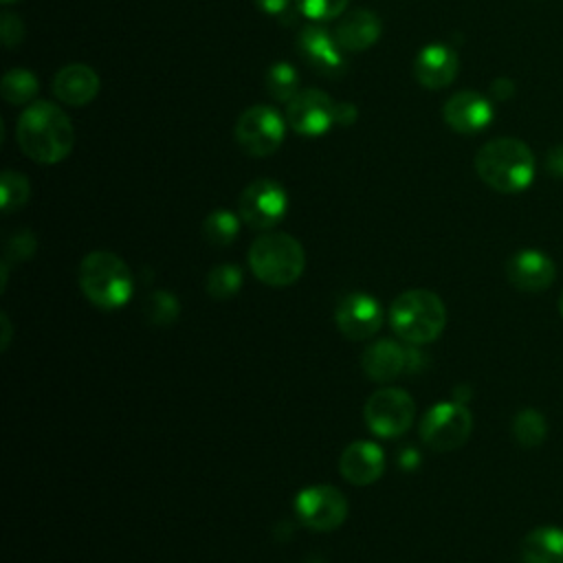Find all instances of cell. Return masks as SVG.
<instances>
[{"mask_svg":"<svg viewBox=\"0 0 563 563\" xmlns=\"http://www.w3.org/2000/svg\"><path fill=\"white\" fill-rule=\"evenodd\" d=\"M545 433H548L545 418L537 409H521L512 418V435H515L517 444H521L523 449L539 446L543 442Z\"/></svg>","mask_w":563,"mask_h":563,"instance_id":"25","label":"cell"},{"mask_svg":"<svg viewBox=\"0 0 563 563\" xmlns=\"http://www.w3.org/2000/svg\"><path fill=\"white\" fill-rule=\"evenodd\" d=\"M99 75L95 73V68L86 66V64H68V66H62L53 81H51V90L53 95L66 103V106H86L90 103L97 92H99Z\"/></svg>","mask_w":563,"mask_h":563,"instance_id":"18","label":"cell"},{"mask_svg":"<svg viewBox=\"0 0 563 563\" xmlns=\"http://www.w3.org/2000/svg\"><path fill=\"white\" fill-rule=\"evenodd\" d=\"M288 209L286 189L273 178H257L249 183L238 200V211L242 222L251 229L268 231L282 222Z\"/></svg>","mask_w":563,"mask_h":563,"instance_id":"9","label":"cell"},{"mask_svg":"<svg viewBox=\"0 0 563 563\" xmlns=\"http://www.w3.org/2000/svg\"><path fill=\"white\" fill-rule=\"evenodd\" d=\"M0 37L7 48L18 46L24 40V22L13 13H4L0 20Z\"/></svg>","mask_w":563,"mask_h":563,"instance_id":"31","label":"cell"},{"mask_svg":"<svg viewBox=\"0 0 563 563\" xmlns=\"http://www.w3.org/2000/svg\"><path fill=\"white\" fill-rule=\"evenodd\" d=\"M0 321H2V330H4V336H2V350L9 347V341H11V323H9V317L2 312L0 314Z\"/></svg>","mask_w":563,"mask_h":563,"instance_id":"37","label":"cell"},{"mask_svg":"<svg viewBox=\"0 0 563 563\" xmlns=\"http://www.w3.org/2000/svg\"><path fill=\"white\" fill-rule=\"evenodd\" d=\"M420 462V455L418 451H413V446H407L402 453H400V466L402 468H416Z\"/></svg>","mask_w":563,"mask_h":563,"instance_id":"36","label":"cell"},{"mask_svg":"<svg viewBox=\"0 0 563 563\" xmlns=\"http://www.w3.org/2000/svg\"><path fill=\"white\" fill-rule=\"evenodd\" d=\"M334 321L345 339L367 341L383 328L385 312L376 297L367 292H347L334 310Z\"/></svg>","mask_w":563,"mask_h":563,"instance_id":"11","label":"cell"},{"mask_svg":"<svg viewBox=\"0 0 563 563\" xmlns=\"http://www.w3.org/2000/svg\"><path fill=\"white\" fill-rule=\"evenodd\" d=\"M493 103L475 90H460L451 95L442 108L444 123L462 134L484 130L493 121Z\"/></svg>","mask_w":563,"mask_h":563,"instance_id":"15","label":"cell"},{"mask_svg":"<svg viewBox=\"0 0 563 563\" xmlns=\"http://www.w3.org/2000/svg\"><path fill=\"white\" fill-rule=\"evenodd\" d=\"M407 363H409V352L391 339H380L367 345L361 356V367L365 376L374 383L394 380L407 369Z\"/></svg>","mask_w":563,"mask_h":563,"instance_id":"19","label":"cell"},{"mask_svg":"<svg viewBox=\"0 0 563 563\" xmlns=\"http://www.w3.org/2000/svg\"><path fill=\"white\" fill-rule=\"evenodd\" d=\"M334 108L336 101H332L323 90L306 88L288 101L286 123L303 136H319L334 125Z\"/></svg>","mask_w":563,"mask_h":563,"instance_id":"12","label":"cell"},{"mask_svg":"<svg viewBox=\"0 0 563 563\" xmlns=\"http://www.w3.org/2000/svg\"><path fill=\"white\" fill-rule=\"evenodd\" d=\"M475 172L490 189L519 194L534 178V156L523 141L499 136L477 150Z\"/></svg>","mask_w":563,"mask_h":563,"instance_id":"2","label":"cell"},{"mask_svg":"<svg viewBox=\"0 0 563 563\" xmlns=\"http://www.w3.org/2000/svg\"><path fill=\"white\" fill-rule=\"evenodd\" d=\"M240 220L229 209H216L202 220V235L213 246H229L240 233Z\"/></svg>","mask_w":563,"mask_h":563,"instance_id":"22","label":"cell"},{"mask_svg":"<svg viewBox=\"0 0 563 563\" xmlns=\"http://www.w3.org/2000/svg\"><path fill=\"white\" fill-rule=\"evenodd\" d=\"M242 288V268L235 264H218L207 275V292L213 299H231Z\"/></svg>","mask_w":563,"mask_h":563,"instance_id":"26","label":"cell"},{"mask_svg":"<svg viewBox=\"0 0 563 563\" xmlns=\"http://www.w3.org/2000/svg\"><path fill=\"white\" fill-rule=\"evenodd\" d=\"M295 515L306 528L314 532H330L345 521L347 499L330 484L308 486L295 497Z\"/></svg>","mask_w":563,"mask_h":563,"instance_id":"10","label":"cell"},{"mask_svg":"<svg viewBox=\"0 0 563 563\" xmlns=\"http://www.w3.org/2000/svg\"><path fill=\"white\" fill-rule=\"evenodd\" d=\"M350 0H295L297 11L312 22H328L341 18Z\"/></svg>","mask_w":563,"mask_h":563,"instance_id":"29","label":"cell"},{"mask_svg":"<svg viewBox=\"0 0 563 563\" xmlns=\"http://www.w3.org/2000/svg\"><path fill=\"white\" fill-rule=\"evenodd\" d=\"M341 475L354 486H369L385 473V453L376 442L356 440L339 457Z\"/></svg>","mask_w":563,"mask_h":563,"instance_id":"16","label":"cell"},{"mask_svg":"<svg viewBox=\"0 0 563 563\" xmlns=\"http://www.w3.org/2000/svg\"><path fill=\"white\" fill-rule=\"evenodd\" d=\"M297 51L303 57V62L319 75L336 79L345 73L347 62L343 55V48L334 40L332 33H328L319 24H308L297 35Z\"/></svg>","mask_w":563,"mask_h":563,"instance_id":"13","label":"cell"},{"mask_svg":"<svg viewBox=\"0 0 563 563\" xmlns=\"http://www.w3.org/2000/svg\"><path fill=\"white\" fill-rule=\"evenodd\" d=\"M559 312H561V317H563V290H561V295H559Z\"/></svg>","mask_w":563,"mask_h":563,"instance_id":"38","label":"cell"},{"mask_svg":"<svg viewBox=\"0 0 563 563\" xmlns=\"http://www.w3.org/2000/svg\"><path fill=\"white\" fill-rule=\"evenodd\" d=\"M37 86H40V81L29 68H11L2 77L0 92H2L4 101L13 103V106H24L37 95Z\"/></svg>","mask_w":563,"mask_h":563,"instance_id":"23","label":"cell"},{"mask_svg":"<svg viewBox=\"0 0 563 563\" xmlns=\"http://www.w3.org/2000/svg\"><path fill=\"white\" fill-rule=\"evenodd\" d=\"M37 249V242H35V235L31 231H18L9 238L7 242V255L13 257V260H29Z\"/></svg>","mask_w":563,"mask_h":563,"instance_id":"30","label":"cell"},{"mask_svg":"<svg viewBox=\"0 0 563 563\" xmlns=\"http://www.w3.org/2000/svg\"><path fill=\"white\" fill-rule=\"evenodd\" d=\"M266 90L275 101H290L299 92V75L297 68L288 62H277L266 70L264 77Z\"/></svg>","mask_w":563,"mask_h":563,"instance_id":"24","label":"cell"},{"mask_svg":"<svg viewBox=\"0 0 563 563\" xmlns=\"http://www.w3.org/2000/svg\"><path fill=\"white\" fill-rule=\"evenodd\" d=\"M460 68L457 53L446 44H427L418 51L413 59V75L420 86L429 90H440L449 86Z\"/></svg>","mask_w":563,"mask_h":563,"instance_id":"17","label":"cell"},{"mask_svg":"<svg viewBox=\"0 0 563 563\" xmlns=\"http://www.w3.org/2000/svg\"><path fill=\"white\" fill-rule=\"evenodd\" d=\"M545 165H548V172L563 178V145H556L548 152V158H545Z\"/></svg>","mask_w":563,"mask_h":563,"instance_id":"33","label":"cell"},{"mask_svg":"<svg viewBox=\"0 0 563 563\" xmlns=\"http://www.w3.org/2000/svg\"><path fill=\"white\" fill-rule=\"evenodd\" d=\"M490 92H493V97H495L497 101H506V99L515 92V84H512L510 79H506V77L495 79V81L490 84Z\"/></svg>","mask_w":563,"mask_h":563,"instance_id":"34","label":"cell"},{"mask_svg":"<svg viewBox=\"0 0 563 563\" xmlns=\"http://www.w3.org/2000/svg\"><path fill=\"white\" fill-rule=\"evenodd\" d=\"M413 416L416 402L409 391L400 387H383L374 391L363 407L365 424L378 438L402 435L411 427Z\"/></svg>","mask_w":563,"mask_h":563,"instance_id":"7","label":"cell"},{"mask_svg":"<svg viewBox=\"0 0 563 563\" xmlns=\"http://www.w3.org/2000/svg\"><path fill=\"white\" fill-rule=\"evenodd\" d=\"M380 18L369 9L347 11L334 26V40L347 53H361L380 37Z\"/></svg>","mask_w":563,"mask_h":563,"instance_id":"20","label":"cell"},{"mask_svg":"<svg viewBox=\"0 0 563 563\" xmlns=\"http://www.w3.org/2000/svg\"><path fill=\"white\" fill-rule=\"evenodd\" d=\"M178 312L180 303L169 290H154L143 301V314L152 325H172Z\"/></svg>","mask_w":563,"mask_h":563,"instance_id":"27","label":"cell"},{"mask_svg":"<svg viewBox=\"0 0 563 563\" xmlns=\"http://www.w3.org/2000/svg\"><path fill=\"white\" fill-rule=\"evenodd\" d=\"M506 277L517 290L541 292L554 282L556 266L543 251L523 249L506 262Z\"/></svg>","mask_w":563,"mask_h":563,"instance_id":"14","label":"cell"},{"mask_svg":"<svg viewBox=\"0 0 563 563\" xmlns=\"http://www.w3.org/2000/svg\"><path fill=\"white\" fill-rule=\"evenodd\" d=\"M389 325L407 343H431L446 325L444 301L433 290L409 288L391 301Z\"/></svg>","mask_w":563,"mask_h":563,"instance_id":"4","label":"cell"},{"mask_svg":"<svg viewBox=\"0 0 563 563\" xmlns=\"http://www.w3.org/2000/svg\"><path fill=\"white\" fill-rule=\"evenodd\" d=\"M286 134V119L273 108L255 103L246 108L235 121L238 145L255 158L277 152Z\"/></svg>","mask_w":563,"mask_h":563,"instance_id":"6","label":"cell"},{"mask_svg":"<svg viewBox=\"0 0 563 563\" xmlns=\"http://www.w3.org/2000/svg\"><path fill=\"white\" fill-rule=\"evenodd\" d=\"M473 431V416L464 402H438L420 422V438L433 451L460 449Z\"/></svg>","mask_w":563,"mask_h":563,"instance_id":"8","label":"cell"},{"mask_svg":"<svg viewBox=\"0 0 563 563\" xmlns=\"http://www.w3.org/2000/svg\"><path fill=\"white\" fill-rule=\"evenodd\" d=\"M15 139L29 158L42 165H55L70 154L75 130L59 106L35 101L22 110L15 125Z\"/></svg>","mask_w":563,"mask_h":563,"instance_id":"1","label":"cell"},{"mask_svg":"<svg viewBox=\"0 0 563 563\" xmlns=\"http://www.w3.org/2000/svg\"><path fill=\"white\" fill-rule=\"evenodd\" d=\"M29 196H31V185H29V178L22 172H13V169L2 172V176H0V205H2L4 213H11V211L24 207Z\"/></svg>","mask_w":563,"mask_h":563,"instance_id":"28","label":"cell"},{"mask_svg":"<svg viewBox=\"0 0 563 563\" xmlns=\"http://www.w3.org/2000/svg\"><path fill=\"white\" fill-rule=\"evenodd\" d=\"M523 563H563V530L554 526H539L521 541Z\"/></svg>","mask_w":563,"mask_h":563,"instance_id":"21","label":"cell"},{"mask_svg":"<svg viewBox=\"0 0 563 563\" xmlns=\"http://www.w3.org/2000/svg\"><path fill=\"white\" fill-rule=\"evenodd\" d=\"M255 4L260 11H264L268 15H282L288 9L290 0H255Z\"/></svg>","mask_w":563,"mask_h":563,"instance_id":"35","label":"cell"},{"mask_svg":"<svg viewBox=\"0 0 563 563\" xmlns=\"http://www.w3.org/2000/svg\"><path fill=\"white\" fill-rule=\"evenodd\" d=\"M79 288L101 310L123 308L134 292L130 266L110 251H92L79 264Z\"/></svg>","mask_w":563,"mask_h":563,"instance_id":"3","label":"cell"},{"mask_svg":"<svg viewBox=\"0 0 563 563\" xmlns=\"http://www.w3.org/2000/svg\"><path fill=\"white\" fill-rule=\"evenodd\" d=\"M2 2H7V4H9V2H15V0H2Z\"/></svg>","mask_w":563,"mask_h":563,"instance_id":"39","label":"cell"},{"mask_svg":"<svg viewBox=\"0 0 563 563\" xmlns=\"http://www.w3.org/2000/svg\"><path fill=\"white\" fill-rule=\"evenodd\" d=\"M358 112H356V106L354 103H347V101H336V108H334V123L339 125H352L356 121Z\"/></svg>","mask_w":563,"mask_h":563,"instance_id":"32","label":"cell"},{"mask_svg":"<svg viewBox=\"0 0 563 563\" xmlns=\"http://www.w3.org/2000/svg\"><path fill=\"white\" fill-rule=\"evenodd\" d=\"M251 273L266 286L284 288L295 284L306 266V253L299 240L288 233H264L249 249Z\"/></svg>","mask_w":563,"mask_h":563,"instance_id":"5","label":"cell"}]
</instances>
